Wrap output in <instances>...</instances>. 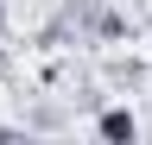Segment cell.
I'll list each match as a JSON object with an SVG mask.
<instances>
[{
    "mask_svg": "<svg viewBox=\"0 0 152 145\" xmlns=\"http://www.w3.org/2000/svg\"><path fill=\"white\" fill-rule=\"evenodd\" d=\"M70 114H64V101H38L32 114H26V133H64Z\"/></svg>",
    "mask_w": 152,
    "mask_h": 145,
    "instance_id": "obj_3",
    "label": "cell"
},
{
    "mask_svg": "<svg viewBox=\"0 0 152 145\" xmlns=\"http://www.w3.org/2000/svg\"><path fill=\"white\" fill-rule=\"evenodd\" d=\"M108 88L114 95H146L152 88V57H108Z\"/></svg>",
    "mask_w": 152,
    "mask_h": 145,
    "instance_id": "obj_1",
    "label": "cell"
},
{
    "mask_svg": "<svg viewBox=\"0 0 152 145\" xmlns=\"http://www.w3.org/2000/svg\"><path fill=\"white\" fill-rule=\"evenodd\" d=\"M0 38H7V0H0Z\"/></svg>",
    "mask_w": 152,
    "mask_h": 145,
    "instance_id": "obj_4",
    "label": "cell"
},
{
    "mask_svg": "<svg viewBox=\"0 0 152 145\" xmlns=\"http://www.w3.org/2000/svg\"><path fill=\"white\" fill-rule=\"evenodd\" d=\"M95 133L102 139H140V114H133V107H95Z\"/></svg>",
    "mask_w": 152,
    "mask_h": 145,
    "instance_id": "obj_2",
    "label": "cell"
}]
</instances>
